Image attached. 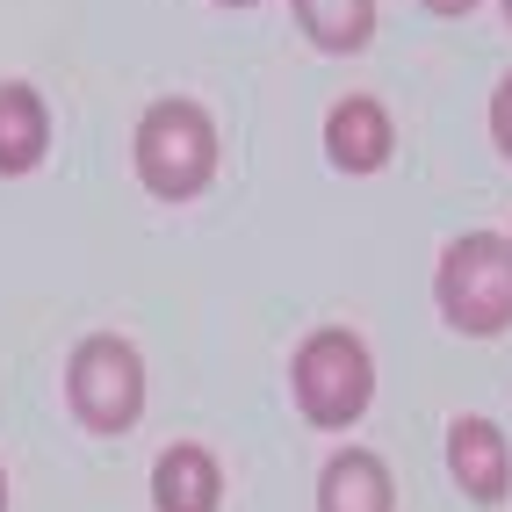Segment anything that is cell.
Instances as JSON below:
<instances>
[{"label":"cell","mask_w":512,"mask_h":512,"mask_svg":"<svg viewBox=\"0 0 512 512\" xmlns=\"http://www.w3.org/2000/svg\"><path fill=\"white\" fill-rule=\"evenodd\" d=\"M130 159H138V181L166 202H188L202 181L217 174V123L202 101L166 94L138 116V138H130Z\"/></svg>","instance_id":"6da1fadb"},{"label":"cell","mask_w":512,"mask_h":512,"mask_svg":"<svg viewBox=\"0 0 512 512\" xmlns=\"http://www.w3.org/2000/svg\"><path fill=\"white\" fill-rule=\"evenodd\" d=\"M289 390L311 426H354L375 397V354L354 325H318L303 332V347L289 361Z\"/></svg>","instance_id":"7a4b0ae2"},{"label":"cell","mask_w":512,"mask_h":512,"mask_svg":"<svg viewBox=\"0 0 512 512\" xmlns=\"http://www.w3.org/2000/svg\"><path fill=\"white\" fill-rule=\"evenodd\" d=\"M440 318L455 332H505L512 325V253L498 231H462L433 267Z\"/></svg>","instance_id":"3957f363"},{"label":"cell","mask_w":512,"mask_h":512,"mask_svg":"<svg viewBox=\"0 0 512 512\" xmlns=\"http://www.w3.org/2000/svg\"><path fill=\"white\" fill-rule=\"evenodd\" d=\"M65 397L94 433H130L145 412V354L123 332H87L65 361Z\"/></svg>","instance_id":"277c9868"},{"label":"cell","mask_w":512,"mask_h":512,"mask_svg":"<svg viewBox=\"0 0 512 512\" xmlns=\"http://www.w3.org/2000/svg\"><path fill=\"white\" fill-rule=\"evenodd\" d=\"M397 130H390V109L375 94H339L332 116H325V152L332 166H347V174H375V166L390 159Z\"/></svg>","instance_id":"5b68a950"},{"label":"cell","mask_w":512,"mask_h":512,"mask_svg":"<svg viewBox=\"0 0 512 512\" xmlns=\"http://www.w3.org/2000/svg\"><path fill=\"white\" fill-rule=\"evenodd\" d=\"M448 469L476 505H498L512 491V448H505V433L491 419H476V412L448 426Z\"/></svg>","instance_id":"8992f818"},{"label":"cell","mask_w":512,"mask_h":512,"mask_svg":"<svg viewBox=\"0 0 512 512\" xmlns=\"http://www.w3.org/2000/svg\"><path fill=\"white\" fill-rule=\"evenodd\" d=\"M217 498H224V469L202 440H174L152 462V505L159 512H217Z\"/></svg>","instance_id":"52a82bcc"},{"label":"cell","mask_w":512,"mask_h":512,"mask_svg":"<svg viewBox=\"0 0 512 512\" xmlns=\"http://www.w3.org/2000/svg\"><path fill=\"white\" fill-rule=\"evenodd\" d=\"M390 505H397V491H390L383 455L339 448V455L318 469V512H390Z\"/></svg>","instance_id":"ba28073f"},{"label":"cell","mask_w":512,"mask_h":512,"mask_svg":"<svg viewBox=\"0 0 512 512\" xmlns=\"http://www.w3.org/2000/svg\"><path fill=\"white\" fill-rule=\"evenodd\" d=\"M51 152V109L29 80H0V174H29Z\"/></svg>","instance_id":"9c48e42d"},{"label":"cell","mask_w":512,"mask_h":512,"mask_svg":"<svg viewBox=\"0 0 512 512\" xmlns=\"http://www.w3.org/2000/svg\"><path fill=\"white\" fill-rule=\"evenodd\" d=\"M303 37L325 51H361L375 37V0H289Z\"/></svg>","instance_id":"30bf717a"},{"label":"cell","mask_w":512,"mask_h":512,"mask_svg":"<svg viewBox=\"0 0 512 512\" xmlns=\"http://www.w3.org/2000/svg\"><path fill=\"white\" fill-rule=\"evenodd\" d=\"M491 138L512 152V73L498 80V94H491Z\"/></svg>","instance_id":"8fae6325"},{"label":"cell","mask_w":512,"mask_h":512,"mask_svg":"<svg viewBox=\"0 0 512 512\" xmlns=\"http://www.w3.org/2000/svg\"><path fill=\"white\" fill-rule=\"evenodd\" d=\"M426 8H440V15H462V8H476V0H426Z\"/></svg>","instance_id":"7c38bea8"},{"label":"cell","mask_w":512,"mask_h":512,"mask_svg":"<svg viewBox=\"0 0 512 512\" xmlns=\"http://www.w3.org/2000/svg\"><path fill=\"white\" fill-rule=\"evenodd\" d=\"M0 512H8V469H0Z\"/></svg>","instance_id":"4fadbf2b"},{"label":"cell","mask_w":512,"mask_h":512,"mask_svg":"<svg viewBox=\"0 0 512 512\" xmlns=\"http://www.w3.org/2000/svg\"><path fill=\"white\" fill-rule=\"evenodd\" d=\"M505 22H512V0H505Z\"/></svg>","instance_id":"5bb4252c"},{"label":"cell","mask_w":512,"mask_h":512,"mask_svg":"<svg viewBox=\"0 0 512 512\" xmlns=\"http://www.w3.org/2000/svg\"><path fill=\"white\" fill-rule=\"evenodd\" d=\"M505 253H512V238H505Z\"/></svg>","instance_id":"9a60e30c"},{"label":"cell","mask_w":512,"mask_h":512,"mask_svg":"<svg viewBox=\"0 0 512 512\" xmlns=\"http://www.w3.org/2000/svg\"><path fill=\"white\" fill-rule=\"evenodd\" d=\"M231 8H238V0H231Z\"/></svg>","instance_id":"2e32d148"}]
</instances>
